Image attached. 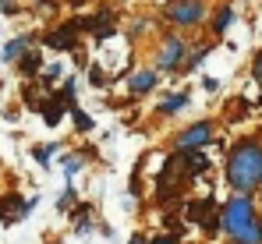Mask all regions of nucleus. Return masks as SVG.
Segmentation results:
<instances>
[{
  "mask_svg": "<svg viewBox=\"0 0 262 244\" xmlns=\"http://www.w3.org/2000/svg\"><path fill=\"white\" fill-rule=\"evenodd\" d=\"M25 46H32V36H18V39H11L4 46V60H18L21 53H25Z\"/></svg>",
  "mask_w": 262,
  "mask_h": 244,
  "instance_id": "obj_10",
  "label": "nucleus"
},
{
  "mask_svg": "<svg viewBox=\"0 0 262 244\" xmlns=\"http://www.w3.org/2000/svg\"><path fill=\"white\" fill-rule=\"evenodd\" d=\"M75 124H78V131H85V127H92V121H89L85 114H78V110H75Z\"/></svg>",
  "mask_w": 262,
  "mask_h": 244,
  "instance_id": "obj_17",
  "label": "nucleus"
},
{
  "mask_svg": "<svg viewBox=\"0 0 262 244\" xmlns=\"http://www.w3.org/2000/svg\"><path fill=\"white\" fill-rule=\"evenodd\" d=\"M0 11H11V0H0Z\"/></svg>",
  "mask_w": 262,
  "mask_h": 244,
  "instance_id": "obj_22",
  "label": "nucleus"
},
{
  "mask_svg": "<svg viewBox=\"0 0 262 244\" xmlns=\"http://www.w3.org/2000/svg\"><path fill=\"white\" fill-rule=\"evenodd\" d=\"M152 85H156V75H152V71H135V75H131V92H135V96L149 92Z\"/></svg>",
  "mask_w": 262,
  "mask_h": 244,
  "instance_id": "obj_9",
  "label": "nucleus"
},
{
  "mask_svg": "<svg viewBox=\"0 0 262 244\" xmlns=\"http://www.w3.org/2000/svg\"><path fill=\"white\" fill-rule=\"evenodd\" d=\"M60 121V110H46V124H57Z\"/></svg>",
  "mask_w": 262,
  "mask_h": 244,
  "instance_id": "obj_21",
  "label": "nucleus"
},
{
  "mask_svg": "<svg viewBox=\"0 0 262 244\" xmlns=\"http://www.w3.org/2000/svg\"><path fill=\"white\" fill-rule=\"evenodd\" d=\"M50 156H53V145H43V149H36V160L43 163V166H50Z\"/></svg>",
  "mask_w": 262,
  "mask_h": 244,
  "instance_id": "obj_16",
  "label": "nucleus"
},
{
  "mask_svg": "<svg viewBox=\"0 0 262 244\" xmlns=\"http://www.w3.org/2000/svg\"><path fill=\"white\" fill-rule=\"evenodd\" d=\"M252 71H255V78L262 81V50H259V57H255V68H252Z\"/></svg>",
  "mask_w": 262,
  "mask_h": 244,
  "instance_id": "obj_19",
  "label": "nucleus"
},
{
  "mask_svg": "<svg viewBox=\"0 0 262 244\" xmlns=\"http://www.w3.org/2000/svg\"><path fill=\"white\" fill-rule=\"evenodd\" d=\"M78 170H82V156H68V160H64V173H68V177H75Z\"/></svg>",
  "mask_w": 262,
  "mask_h": 244,
  "instance_id": "obj_13",
  "label": "nucleus"
},
{
  "mask_svg": "<svg viewBox=\"0 0 262 244\" xmlns=\"http://www.w3.org/2000/svg\"><path fill=\"white\" fill-rule=\"evenodd\" d=\"M184 170H188V177H195V173H206V170H209V160H206V152L191 149V152H188V163H184Z\"/></svg>",
  "mask_w": 262,
  "mask_h": 244,
  "instance_id": "obj_8",
  "label": "nucleus"
},
{
  "mask_svg": "<svg viewBox=\"0 0 262 244\" xmlns=\"http://www.w3.org/2000/svg\"><path fill=\"white\" fill-rule=\"evenodd\" d=\"M170 4H174V0H170Z\"/></svg>",
  "mask_w": 262,
  "mask_h": 244,
  "instance_id": "obj_24",
  "label": "nucleus"
},
{
  "mask_svg": "<svg viewBox=\"0 0 262 244\" xmlns=\"http://www.w3.org/2000/svg\"><path fill=\"white\" fill-rule=\"evenodd\" d=\"M230 25H234V7H220V14H216V21H213V32H227V29H230Z\"/></svg>",
  "mask_w": 262,
  "mask_h": 244,
  "instance_id": "obj_11",
  "label": "nucleus"
},
{
  "mask_svg": "<svg viewBox=\"0 0 262 244\" xmlns=\"http://www.w3.org/2000/svg\"><path fill=\"white\" fill-rule=\"evenodd\" d=\"M184 103H188V92H177V96H167V99H163V106H160V110H163V114H177Z\"/></svg>",
  "mask_w": 262,
  "mask_h": 244,
  "instance_id": "obj_12",
  "label": "nucleus"
},
{
  "mask_svg": "<svg viewBox=\"0 0 262 244\" xmlns=\"http://www.w3.org/2000/svg\"><path fill=\"white\" fill-rule=\"evenodd\" d=\"M71 202H75V188H64V195L57 198V209H68Z\"/></svg>",
  "mask_w": 262,
  "mask_h": 244,
  "instance_id": "obj_15",
  "label": "nucleus"
},
{
  "mask_svg": "<svg viewBox=\"0 0 262 244\" xmlns=\"http://www.w3.org/2000/svg\"><path fill=\"white\" fill-rule=\"evenodd\" d=\"M36 68H39V53H32V50H29V53L21 57V71H36Z\"/></svg>",
  "mask_w": 262,
  "mask_h": 244,
  "instance_id": "obj_14",
  "label": "nucleus"
},
{
  "mask_svg": "<svg viewBox=\"0 0 262 244\" xmlns=\"http://www.w3.org/2000/svg\"><path fill=\"white\" fill-rule=\"evenodd\" d=\"M131 244H142V237H135V241H131Z\"/></svg>",
  "mask_w": 262,
  "mask_h": 244,
  "instance_id": "obj_23",
  "label": "nucleus"
},
{
  "mask_svg": "<svg viewBox=\"0 0 262 244\" xmlns=\"http://www.w3.org/2000/svg\"><path fill=\"white\" fill-rule=\"evenodd\" d=\"M46 46H50V50H71V46H75V25H68V29H60V32H50V36H46Z\"/></svg>",
  "mask_w": 262,
  "mask_h": 244,
  "instance_id": "obj_7",
  "label": "nucleus"
},
{
  "mask_svg": "<svg viewBox=\"0 0 262 244\" xmlns=\"http://www.w3.org/2000/svg\"><path fill=\"white\" fill-rule=\"evenodd\" d=\"M152 244H177V237H174V234H163V237H156Z\"/></svg>",
  "mask_w": 262,
  "mask_h": 244,
  "instance_id": "obj_18",
  "label": "nucleus"
},
{
  "mask_svg": "<svg viewBox=\"0 0 262 244\" xmlns=\"http://www.w3.org/2000/svg\"><path fill=\"white\" fill-rule=\"evenodd\" d=\"M227 184L237 195H252L262 188V142L259 138H241L230 156H227Z\"/></svg>",
  "mask_w": 262,
  "mask_h": 244,
  "instance_id": "obj_1",
  "label": "nucleus"
},
{
  "mask_svg": "<svg viewBox=\"0 0 262 244\" xmlns=\"http://www.w3.org/2000/svg\"><path fill=\"white\" fill-rule=\"evenodd\" d=\"M167 14H170V21L191 29V25H199V21L206 18V4H202V0H174Z\"/></svg>",
  "mask_w": 262,
  "mask_h": 244,
  "instance_id": "obj_3",
  "label": "nucleus"
},
{
  "mask_svg": "<svg viewBox=\"0 0 262 244\" xmlns=\"http://www.w3.org/2000/svg\"><path fill=\"white\" fill-rule=\"evenodd\" d=\"M32 205H36V198L29 202V198H18V195H4L0 198V219L4 223H18V219H25L32 212Z\"/></svg>",
  "mask_w": 262,
  "mask_h": 244,
  "instance_id": "obj_5",
  "label": "nucleus"
},
{
  "mask_svg": "<svg viewBox=\"0 0 262 244\" xmlns=\"http://www.w3.org/2000/svg\"><path fill=\"white\" fill-rule=\"evenodd\" d=\"M206 142H213V124L209 121H199L191 124L181 138H177V152H191V149H202Z\"/></svg>",
  "mask_w": 262,
  "mask_h": 244,
  "instance_id": "obj_4",
  "label": "nucleus"
},
{
  "mask_svg": "<svg viewBox=\"0 0 262 244\" xmlns=\"http://www.w3.org/2000/svg\"><path fill=\"white\" fill-rule=\"evenodd\" d=\"M220 230L234 244H262V219L252 195H234L220 209Z\"/></svg>",
  "mask_w": 262,
  "mask_h": 244,
  "instance_id": "obj_2",
  "label": "nucleus"
},
{
  "mask_svg": "<svg viewBox=\"0 0 262 244\" xmlns=\"http://www.w3.org/2000/svg\"><path fill=\"white\" fill-rule=\"evenodd\" d=\"M89 78H92V85H99V81H103V71H99V68H92V71H89Z\"/></svg>",
  "mask_w": 262,
  "mask_h": 244,
  "instance_id": "obj_20",
  "label": "nucleus"
},
{
  "mask_svg": "<svg viewBox=\"0 0 262 244\" xmlns=\"http://www.w3.org/2000/svg\"><path fill=\"white\" fill-rule=\"evenodd\" d=\"M184 64V39H167L163 42V53H160V68H167V71H174Z\"/></svg>",
  "mask_w": 262,
  "mask_h": 244,
  "instance_id": "obj_6",
  "label": "nucleus"
}]
</instances>
